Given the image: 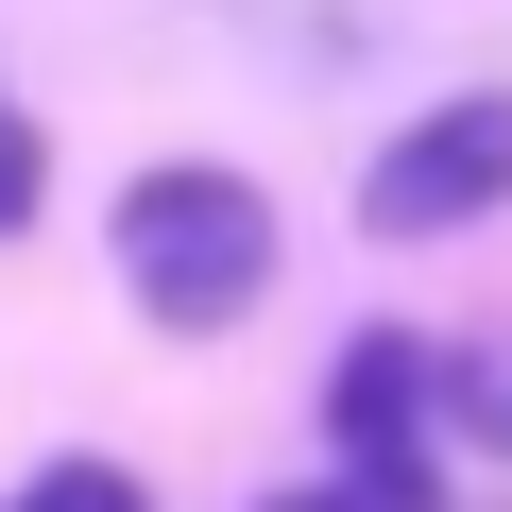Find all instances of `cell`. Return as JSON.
Masks as SVG:
<instances>
[{
	"label": "cell",
	"mask_w": 512,
	"mask_h": 512,
	"mask_svg": "<svg viewBox=\"0 0 512 512\" xmlns=\"http://www.w3.org/2000/svg\"><path fill=\"white\" fill-rule=\"evenodd\" d=\"M120 274H137V308L171 325V342H205V325H239L256 291H274V205H256L239 171H137L120 188Z\"/></svg>",
	"instance_id": "6da1fadb"
},
{
	"label": "cell",
	"mask_w": 512,
	"mask_h": 512,
	"mask_svg": "<svg viewBox=\"0 0 512 512\" xmlns=\"http://www.w3.org/2000/svg\"><path fill=\"white\" fill-rule=\"evenodd\" d=\"M495 188H512V103L478 86V103H427V120L359 171V222H376V239H461Z\"/></svg>",
	"instance_id": "7a4b0ae2"
},
{
	"label": "cell",
	"mask_w": 512,
	"mask_h": 512,
	"mask_svg": "<svg viewBox=\"0 0 512 512\" xmlns=\"http://www.w3.org/2000/svg\"><path fill=\"white\" fill-rule=\"evenodd\" d=\"M18 512H137V478H120V461H52Z\"/></svg>",
	"instance_id": "3957f363"
},
{
	"label": "cell",
	"mask_w": 512,
	"mask_h": 512,
	"mask_svg": "<svg viewBox=\"0 0 512 512\" xmlns=\"http://www.w3.org/2000/svg\"><path fill=\"white\" fill-rule=\"evenodd\" d=\"M35 222V120H0V239Z\"/></svg>",
	"instance_id": "277c9868"
},
{
	"label": "cell",
	"mask_w": 512,
	"mask_h": 512,
	"mask_svg": "<svg viewBox=\"0 0 512 512\" xmlns=\"http://www.w3.org/2000/svg\"><path fill=\"white\" fill-rule=\"evenodd\" d=\"M274 512H359V495H342V478H325V495H274Z\"/></svg>",
	"instance_id": "5b68a950"
}]
</instances>
